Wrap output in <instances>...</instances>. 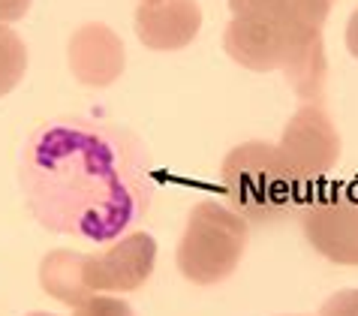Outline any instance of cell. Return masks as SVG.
Wrapping results in <instances>:
<instances>
[{
  "mask_svg": "<svg viewBox=\"0 0 358 316\" xmlns=\"http://www.w3.org/2000/svg\"><path fill=\"white\" fill-rule=\"evenodd\" d=\"M250 238V223L217 199H202L187 217L178 241V271L199 286L232 278Z\"/></svg>",
  "mask_w": 358,
  "mask_h": 316,
  "instance_id": "5b68a950",
  "label": "cell"
},
{
  "mask_svg": "<svg viewBox=\"0 0 358 316\" xmlns=\"http://www.w3.org/2000/svg\"><path fill=\"white\" fill-rule=\"evenodd\" d=\"M34 0H0V24H13L27 15Z\"/></svg>",
  "mask_w": 358,
  "mask_h": 316,
  "instance_id": "5bb4252c",
  "label": "cell"
},
{
  "mask_svg": "<svg viewBox=\"0 0 358 316\" xmlns=\"http://www.w3.org/2000/svg\"><path fill=\"white\" fill-rule=\"evenodd\" d=\"M277 151L283 154L289 172L307 190H320L325 175L334 169L337 157H341V136H337L331 117L325 115L322 103H304L298 108L286 124Z\"/></svg>",
  "mask_w": 358,
  "mask_h": 316,
  "instance_id": "8992f818",
  "label": "cell"
},
{
  "mask_svg": "<svg viewBox=\"0 0 358 316\" xmlns=\"http://www.w3.org/2000/svg\"><path fill=\"white\" fill-rule=\"evenodd\" d=\"M27 73V48L9 24H0V96L15 91Z\"/></svg>",
  "mask_w": 358,
  "mask_h": 316,
  "instance_id": "30bf717a",
  "label": "cell"
},
{
  "mask_svg": "<svg viewBox=\"0 0 358 316\" xmlns=\"http://www.w3.org/2000/svg\"><path fill=\"white\" fill-rule=\"evenodd\" d=\"M304 238L337 265H358V190L320 187L301 211Z\"/></svg>",
  "mask_w": 358,
  "mask_h": 316,
  "instance_id": "52a82bcc",
  "label": "cell"
},
{
  "mask_svg": "<svg viewBox=\"0 0 358 316\" xmlns=\"http://www.w3.org/2000/svg\"><path fill=\"white\" fill-rule=\"evenodd\" d=\"M220 178L229 208L247 223H280L304 211V205L316 196L289 172L277 145L268 142H244L232 148L223 160Z\"/></svg>",
  "mask_w": 358,
  "mask_h": 316,
  "instance_id": "277c9868",
  "label": "cell"
},
{
  "mask_svg": "<svg viewBox=\"0 0 358 316\" xmlns=\"http://www.w3.org/2000/svg\"><path fill=\"white\" fill-rule=\"evenodd\" d=\"M31 316H55V313H31Z\"/></svg>",
  "mask_w": 358,
  "mask_h": 316,
  "instance_id": "2e32d148",
  "label": "cell"
},
{
  "mask_svg": "<svg viewBox=\"0 0 358 316\" xmlns=\"http://www.w3.org/2000/svg\"><path fill=\"white\" fill-rule=\"evenodd\" d=\"M69 70L85 87H106L124 73V43L106 24H82L69 36Z\"/></svg>",
  "mask_w": 358,
  "mask_h": 316,
  "instance_id": "9c48e42d",
  "label": "cell"
},
{
  "mask_svg": "<svg viewBox=\"0 0 358 316\" xmlns=\"http://www.w3.org/2000/svg\"><path fill=\"white\" fill-rule=\"evenodd\" d=\"M202 31L199 0H138L136 34L154 52H178Z\"/></svg>",
  "mask_w": 358,
  "mask_h": 316,
  "instance_id": "ba28073f",
  "label": "cell"
},
{
  "mask_svg": "<svg viewBox=\"0 0 358 316\" xmlns=\"http://www.w3.org/2000/svg\"><path fill=\"white\" fill-rule=\"evenodd\" d=\"M346 48H350V55L358 61V9L350 15V24H346Z\"/></svg>",
  "mask_w": 358,
  "mask_h": 316,
  "instance_id": "9a60e30c",
  "label": "cell"
},
{
  "mask_svg": "<svg viewBox=\"0 0 358 316\" xmlns=\"http://www.w3.org/2000/svg\"><path fill=\"white\" fill-rule=\"evenodd\" d=\"M157 241L148 232H130L106 253L52 250L39 265V286L61 304L78 308L99 292H133L154 274Z\"/></svg>",
  "mask_w": 358,
  "mask_h": 316,
  "instance_id": "3957f363",
  "label": "cell"
},
{
  "mask_svg": "<svg viewBox=\"0 0 358 316\" xmlns=\"http://www.w3.org/2000/svg\"><path fill=\"white\" fill-rule=\"evenodd\" d=\"M73 316H136L130 310V304L121 299H112V295H91L76 308Z\"/></svg>",
  "mask_w": 358,
  "mask_h": 316,
  "instance_id": "8fae6325",
  "label": "cell"
},
{
  "mask_svg": "<svg viewBox=\"0 0 358 316\" xmlns=\"http://www.w3.org/2000/svg\"><path fill=\"white\" fill-rule=\"evenodd\" d=\"M27 208L45 229L106 244L151 208L154 166L130 130L91 117L36 127L22 154Z\"/></svg>",
  "mask_w": 358,
  "mask_h": 316,
  "instance_id": "6da1fadb",
  "label": "cell"
},
{
  "mask_svg": "<svg viewBox=\"0 0 358 316\" xmlns=\"http://www.w3.org/2000/svg\"><path fill=\"white\" fill-rule=\"evenodd\" d=\"M320 316H358V289H341L322 304Z\"/></svg>",
  "mask_w": 358,
  "mask_h": 316,
  "instance_id": "7c38bea8",
  "label": "cell"
},
{
  "mask_svg": "<svg viewBox=\"0 0 358 316\" xmlns=\"http://www.w3.org/2000/svg\"><path fill=\"white\" fill-rule=\"evenodd\" d=\"M334 0H286L268 13L235 15L223 34V48L253 73L280 70L304 103L322 100L325 48L322 27Z\"/></svg>",
  "mask_w": 358,
  "mask_h": 316,
  "instance_id": "7a4b0ae2",
  "label": "cell"
},
{
  "mask_svg": "<svg viewBox=\"0 0 358 316\" xmlns=\"http://www.w3.org/2000/svg\"><path fill=\"white\" fill-rule=\"evenodd\" d=\"M286 0H229V9L235 15H250V13H268V9L283 6Z\"/></svg>",
  "mask_w": 358,
  "mask_h": 316,
  "instance_id": "4fadbf2b",
  "label": "cell"
}]
</instances>
